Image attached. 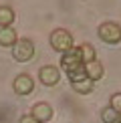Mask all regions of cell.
I'll return each mask as SVG.
<instances>
[{"mask_svg":"<svg viewBox=\"0 0 121 123\" xmlns=\"http://www.w3.org/2000/svg\"><path fill=\"white\" fill-rule=\"evenodd\" d=\"M50 47L54 50H59V53H67L69 49H73V34L69 32L67 28H57L50 32Z\"/></svg>","mask_w":121,"mask_h":123,"instance_id":"1","label":"cell"},{"mask_svg":"<svg viewBox=\"0 0 121 123\" xmlns=\"http://www.w3.org/2000/svg\"><path fill=\"white\" fill-rule=\"evenodd\" d=\"M12 57L16 63H28L34 57V43L30 38H18L12 47Z\"/></svg>","mask_w":121,"mask_h":123,"instance_id":"2","label":"cell"},{"mask_svg":"<svg viewBox=\"0 0 121 123\" xmlns=\"http://www.w3.org/2000/svg\"><path fill=\"white\" fill-rule=\"evenodd\" d=\"M97 34L103 43L107 44H119L121 43V24L117 22H103L101 26L97 28Z\"/></svg>","mask_w":121,"mask_h":123,"instance_id":"3","label":"cell"},{"mask_svg":"<svg viewBox=\"0 0 121 123\" xmlns=\"http://www.w3.org/2000/svg\"><path fill=\"white\" fill-rule=\"evenodd\" d=\"M12 87H14V93H16V95L26 97V95H30L34 91V81H32V77H30V75L20 73L16 79L12 81Z\"/></svg>","mask_w":121,"mask_h":123,"instance_id":"4","label":"cell"},{"mask_svg":"<svg viewBox=\"0 0 121 123\" xmlns=\"http://www.w3.org/2000/svg\"><path fill=\"white\" fill-rule=\"evenodd\" d=\"M38 81L44 87H54L60 81V71L54 65H44L42 69L38 71Z\"/></svg>","mask_w":121,"mask_h":123,"instance_id":"5","label":"cell"},{"mask_svg":"<svg viewBox=\"0 0 121 123\" xmlns=\"http://www.w3.org/2000/svg\"><path fill=\"white\" fill-rule=\"evenodd\" d=\"M30 115H32L38 123H47V121L53 119L54 111H53V107H50L48 103L40 101V103H34V105H32V109H30Z\"/></svg>","mask_w":121,"mask_h":123,"instance_id":"6","label":"cell"},{"mask_svg":"<svg viewBox=\"0 0 121 123\" xmlns=\"http://www.w3.org/2000/svg\"><path fill=\"white\" fill-rule=\"evenodd\" d=\"M16 40H18V34H16V30H14L12 26H4V28H0V47H4V49H12L14 44H16Z\"/></svg>","mask_w":121,"mask_h":123,"instance_id":"7","label":"cell"},{"mask_svg":"<svg viewBox=\"0 0 121 123\" xmlns=\"http://www.w3.org/2000/svg\"><path fill=\"white\" fill-rule=\"evenodd\" d=\"M85 75H87V79L89 81H101L103 79V75H105V69H103V65L99 63V61H93V63H87L85 65Z\"/></svg>","mask_w":121,"mask_h":123,"instance_id":"8","label":"cell"},{"mask_svg":"<svg viewBox=\"0 0 121 123\" xmlns=\"http://www.w3.org/2000/svg\"><path fill=\"white\" fill-rule=\"evenodd\" d=\"M71 87H73V91H75V93H79V95H89V93H93L95 83H93V81H89L87 77H85V79H81V81L71 83Z\"/></svg>","mask_w":121,"mask_h":123,"instance_id":"9","label":"cell"},{"mask_svg":"<svg viewBox=\"0 0 121 123\" xmlns=\"http://www.w3.org/2000/svg\"><path fill=\"white\" fill-rule=\"evenodd\" d=\"M79 53H81V61H83V65L87 63H93V61H97V53H95V47L89 43H83L79 47Z\"/></svg>","mask_w":121,"mask_h":123,"instance_id":"10","label":"cell"},{"mask_svg":"<svg viewBox=\"0 0 121 123\" xmlns=\"http://www.w3.org/2000/svg\"><path fill=\"white\" fill-rule=\"evenodd\" d=\"M14 10L10 8V6H0V28H4V26H12V22H14Z\"/></svg>","mask_w":121,"mask_h":123,"instance_id":"11","label":"cell"},{"mask_svg":"<svg viewBox=\"0 0 121 123\" xmlns=\"http://www.w3.org/2000/svg\"><path fill=\"white\" fill-rule=\"evenodd\" d=\"M117 117H121V115H117V111L111 109V107H105V109L101 111V121L103 123H113Z\"/></svg>","mask_w":121,"mask_h":123,"instance_id":"12","label":"cell"},{"mask_svg":"<svg viewBox=\"0 0 121 123\" xmlns=\"http://www.w3.org/2000/svg\"><path fill=\"white\" fill-rule=\"evenodd\" d=\"M109 107L117 111V115H121V93H113L109 99Z\"/></svg>","mask_w":121,"mask_h":123,"instance_id":"13","label":"cell"},{"mask_svg":"<svg viewBox=\"0 0 121 123\" xmlns=\"http://www.w3.org/2000/svg\"><path fill=\"white\" fill-rule=\"evenodd\" d=\"M20 123H38V121L28 113V115H22V117H20Z\"/></svg>","mask_w":121,"mask_h":123,"instance_id":"14","label":"cell"},{"mask_svg":"<svg viewBox=\"0 0 121 123\" xmlns=\"http://www.w3.org/2000/svg\"><path fill=\"white\" fill-rule=\"evenodd\" d=\"M113 123H121V117H117V119H115V121H113Z\"/></svg>","mask_w":121,"mask_h":123,"instance_id":"15","label":"cell"}]
</instances>
